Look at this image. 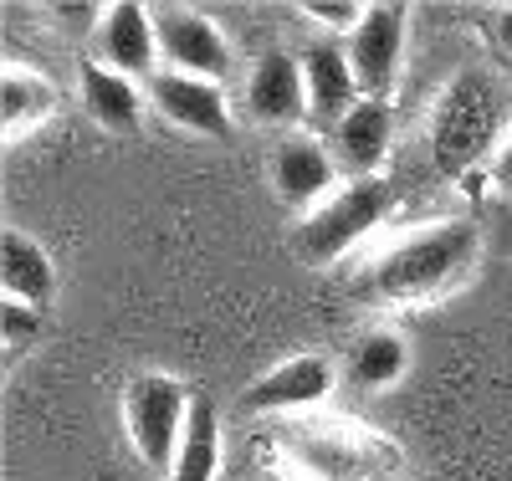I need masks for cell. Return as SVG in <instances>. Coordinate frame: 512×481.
<instances>
[{
  "label": "cell",
  "mask_w": 512,
  "mask_h": 481,
  "mask_svg": "<svg viewBox=\"0 0 512 481\" xmlns=\"http://www.w3.org/2000/svg\"><path fill=\"white\" fill-rule=\"evenodd\" d=\"M410 354H405V338L400 333H364L354 343V359H349V379L359 389H384V384H395L405 374Z\"/></svg>",
  "instance_id": "obj_18"
},
{
  "label": "cell",
  "mask_w": 512,
  "mask_h": 481,
  "mask_svg": "<svg viewBox=\"0 0 512 481\" xmlns=\"http://www.w3.org/2000/svg\"><path fill=\"white\" fill-rule=\"evenodd\" d=\"M154 31H159V57L169 72L221 82L231 72V47L216 31V21L190 11V6H154Z\"/></svg>",
  "instance_id": "obj_6"
},
{
  "label": "cell",
  "mask_w": 512,
  "mask_h": 481,
  "mask_svg": "<svg viewBox=\"0 0 512 481\" xmlns=\"http://www.w3.org/2000/svg\"><path fill=\"white\" fill-rule=\"evenodd\" d=\"M0 282H6V302H26V308H41L57 287V272H52V256L41 251L31 236L21 231H6L0 241Z\"/></svg>",
  "instance_id": "obj_16"
},
{
  "label": "cell",
  "mask_w": 512,
  "mask_h": 481,
  "mask_svg": "<svg viewBox=\"0 0 512 481\" xmlns=\"http://www.w3.org/2000/svg\"><path fill=\"white\" fill-rule=\"evenodd\" d=\"M246 103L256 123H297L308 113L303 62H292L287 52H267L246 77Z\"/></svg>",
  "instance_id": "obj_11"
},
{
  "label": "cell",
  "mask_w": 512,
  "mask_h": 481,
  "mask_svg": "<svg viewBox=\"0 0 512 481\" xmlns=\"http://www.w3.org/2000/svg\"><path fill=\"white\" fill-rule=\"evenodd\" d=\"M221 471V430H216V405L210 395L190 400V420H185V441L175 456V471L164 481H216Z\"/></svg>",
  "instance_id": "obj_17"
},
{
  "label": "cell",
  "mask_w": 512,
  "mask_h": 481,
  "mask_svg": "<svg viewBox=\"0 0 512 481\" xmlns=\"http://www.w3.org/2000/svg\"><path fill=\"white\" fill-rule=\"evenodd\" d=\"M502 134V87L487 72L456 77L431 118V159L441 174L477 169Z\"/></svg>",
  "instance_id": "obj_3"
},
{
  "label": "cell",
  "mask_w": 512,
  "mask_h": 481,
  "mask_svg": "<svg viewBox=\"0 0 512 481\" xmlns=\"http://www.w3.org/2000/svg\"><path fill=\"white\" fill-rule=\"evenodd\" d=\"M277 446L313 481H395L400 446L354 420H287L277 425Z\"/></svg>",
  "instance_id": "obj_2"
},
{
  "label": "cell",
  "mask_w": 512,
  "mask_h": 481,
  "mask_svg": "<svg viewBox=\"0 0 512 481\" xmlns=\"http://www.w3.org/2000/svg\"><path fill=\"white\" fill-rule=\"evenodd\" d=\"M190 389L169 374H139L123 389V420H128V441L154 471H175L180 441H185V420H190Z\"/></svg>",
  "instance_id": "obj_4"
},
{
  "label": "cell",
  "mask_w": 512,
  "mask_h": 481,
  "mask_svg": "<svg viewBox=\"0 0 512 481\" xmlns=\"http://www.w3.org/2000/svg\"><path fill=\"white\" fill-rule=\"evenodd\" d=\"M272 185H277V195L287 200V205H313V200H323L328 195V185H333V154L318 144V139H287L282 149H277V159H272Z\"/></svg>",
  "instance_id": "obj_14"
},
{
  "label": "cell",
  "mask_w": 512,
  "mask_h": 481,
  "mask_svg": "<svg viewBox=\"0 0 512 481\" xmlns=\"http://www.w3.org/2000/svg\"><path fill=\"white\" fill-rule=\"evenodd\" d=\"M0 328H6V343H26L36 333V308H26V302H6V318H0Z\"/></svg>",
  "instance_id": "obj_21"
},
{
  "label": "cell",
  "mask_w": 512,
  "mask_h": 481,
  "mask_svg": "<svg viewBox=\"0 0 512 481\" xmlns=\"http://www.w3.org/2000/svg\"><path fill=\"white\" fill-rule=\"evenodd\" d=\"M390 134H395L390 103H359L344 123L333 128L338 164H344L354 180H374V169L384 164V154H390Z\"/></svg>",
  "instance_id": "obj_13"
},
{
  "label": "cell",
  "mask_w": 512,
  "mask_h": 481,
  "mask_svg": "<svg viewBox=\"0 0 512 481\" xmlns=\"http://www.w3.org/2000/svg\"><path fill=\"white\" fill-rule=\"evenodd\" d=\"M497 180H502V185H512V128H507L502 154H497Z\"/></svg>",
  "instance_id": "obj_23"
},
{
  "label": "cell",
  "mask_w": 512,
  "mask_h": 481,
  "mask_svg": "<svg viewBox=\"0 0 512 481\" xmlns=\"http://www.w3.org/2000/svg\"><path fill=\"white\" fill-rule=\"evenodd\" d=\"M57 103L52 82L36 77V72H21V67H6V82H0V108H6V134H21L36 118H47Z\"/></svg>",
  "instance_id": "obj_19"
},
{
  "label": "cell",
  "mask_w": 512,
  "mask_h": 481,
  "mask_svg": "<svg viewBox=\"0 0 512 481\" xmlns=\"http://www.w3.org/2000/svg\"><path fill=\"white\" fill-rule=\"evenodd\" d=\"M328 384H333V369L328 359L318 354H303V359H287L277 364L262 384L246 395V410H313L323 395H328Z\"/></svg>",
  "instance_id": "obj_12"
},
{
  "label": "cell",
  "mask_w": 512,
  "mask_h": 481,
  "mask_svg": "<svg viewBox=\"0 0 512 481\" xmlns=\"http://www.w3.org/2000/svg\"><path fill=\"white\" fill-rule=\"evenodd\" d=\"M400 52H405V6H369V16L359 21V31L344 47L364 103L390 98V87L400 77Z\"/></svg>",
  "instance_id": "obj_7"
},
{
  "label": "cell",
  "mask_w": 512,
  "mask_h": 481,
  "mask_svg": "<svg viewBox=\"0 0 512 481\" xmlns=\"http://www.w3.org/2000/svg\"><path fill=\"white\" fill-rule=\"evenodd\" d=\"M52 16H62V26H67V31H88L103 11H98V6H52Z\"/></svg>",
  "instance_id": "obj_22"
},
{
  "label": "cell",
  "mask_w": 512,
  "mask_h": 481,
  "mask_svg": "<svg viewBox=\"0 0 512 481\" xmlns=\"http://www.w3.org/2000/svg\"><path fill=\"white\" fill-rule=\"evenodd\" d=\"M318 26H333V31H359V21L369 16V6H354V0H308V6H303Z\"/></svg>",
  "instance_id": "obj_20"
},
{
  "label": "cell",
  "mask_w": 512,
  "mask_h": 481,
  "mask_svg": "<svg viewBox=\"0 0 512 481\" xmlns=\"http://www.w3.org/2000/svg\"><path fill=\"white\" fill-rule=\"evenodd\" d=\"M497 41H502V52H512V6H502L497 16Z\"/></svg>",
  "instance_id": "obj_24"
},
{
  "label": "cell",
  "mask_w": 512,
  "mask_h": 481,
  "mask_svg": "<svg viewBox=\"0 0 512 481\" xmlns=\"http://www.w3.org/2000/svg\"><path fill=\"white\" fill-rule=\"evenodd\" d=\"M82 103L113 134H134L144 118V93L134 87V77H123L103 62H82Z\"/></svg>",
  "instance_id": "obj_15"
},
{
  "label": "cell",
  "mask_w": 512,
  "mask_h": 481,
  "mask_svg": "<svg viewBox=\"0 0 512 481\" xmlns=\"http://www.w3.org/2000/svg\"><path fill=\"white\" fill-rule=\"evenodd\" d=\"M303 82H308V113L318 123H328V128H338L364 103L349 57L338 52L333 41H313V47L303 52Z\"/></svg>",
  "instance_id": "obj_10"
},
{
  "label": "cell",
  "mask_w": 512,
  "mask_h": 481,
  "mask_svg": "<svg viewBox=\"0 0 512 481\" xmlns=\"http://www.w3.org/2000/svg\"><path fill=\"white\" fill-rule=\"evenodd\" d=\"M384 210H390V185L384 180H349L338 195H328L292 236V251L308 261V267H328L338 261L359 236H369Z\"/></svg>",
  "instance_id": "obj_5"
},
{
  "label": "cell",
  "mask_w": 512,
  "mask_h": 481,
  "mask_svg": "<svg viewBox=\"0 0 512 481\" xmlns=\"http://www.w3.org/2000/svg\"><path fill=\"white\" fill-rule=\"evenodd\" d=\"M482 236L472 221H446L436 231H420L400 246H390L374 267L354 282L359 297H384V302H425L441 297L456 282H466V272L477 267Z\"/></svg>",
  "instance_id": "obj_1"
},
{
  "label": "cell",
  "mask_w": 512,
  "mask_h": 481,
  "mask_svg": "<svg viewBox=\"0 0 512 481\" xmlns=\"http://www.w3.org/2000/svg\"><path fill=\"white\" fill-rule=\"evenodd\" d=\"M149 103L175 128H190V134H205V139H231V113L221 98V82L185 77V72L164 67L149 77Z\"/></svg>",
  "instance_id": "obj_8"
},
{
  "label": "cell",
  "mask_w": 512,
  "mask_h": 481,
  "mask_svg": "<svg viewBox=\"0 0 512 481\" xmlns=\"http://www.w3.org/2000/svg\"><path fill=\"white\" fill-rule=\"evenodd\" d=\"M159 31H154V6L139 0H118L103 11V67L123 77H154L159 67Z\"/></svg>",
  "instance_id": "obj_9"
}]
</instances>
